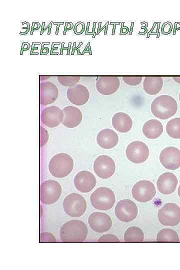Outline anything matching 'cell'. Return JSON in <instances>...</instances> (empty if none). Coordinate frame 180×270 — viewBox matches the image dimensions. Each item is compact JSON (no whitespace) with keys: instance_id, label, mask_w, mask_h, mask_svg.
Here are the masks:
<instances>
[{"instance_id":"b9f144b4","label":"cell","mask_w":180,"mask_h":270,"mask_svg":"<svg viewBox=\"0 0 180 270\" xmlns=\"http://www.w3.org/2000/svg\"><path fill=\"white\" fill-rule=\"evenodd\" d=\"M70 42L69 44V46H68V52H67V54H69V52H70Z\"/></svg>"},{"instance_id":"2e32d148","label":"cell","mask_w":180,"mask_h":270,"mask_svg":"<svg viewBox=\"0 0 180 270\" xmlns=\"http://www.w3.org/2000/svg\"><path fill=\"white\" fill-rule=\"evenodd\" d=\"M66 96L72 104L76 106H82L88 102L90 92L84 85L76 84L68 88Z\"/></svg>"},{"instance_id":"cb8c5ba5","label":"cell","mask_w":180,"mask_h":270,"mask_svg":"<svg viewBox=\"0 0 180 270\" xmlns=\"http://www.w3.org/2000/svg\"><path fill=\"white\" fill-rule=\"evenodd\" d=\"M163 80L162 77H145L143 82V88L148 94L155 95L162 89Z\"/></svg>"},{"instance_id":"6da1fadb","label":"cell","mask_w":180,"mask_h":270,"mask_svg":"<svg viewBox=\"0 0 180 270\" xmlns=\"http://www.w3.org/2000/svg\"><path fill=\"white\" fill-rule=\"evenodd\" d=\"M178 106L177 102L173 97L168 94H162L152 100L150 110L156 117L166 120L176 114Z\"/></svg>"},{"instance_id":"7bdbcfd3","label":"cell","mask_w":180,"mask_h":270,"mask_svg":"<svg viewBox=\"0 0 180 270\" xmlns=\"http://www.w3.org/2000/svg\"><path fill=\"white\" fill-rule=\"evenodd\" d=\"M179 100H180V94H179Z\"/></svg>"},{"instance_id":"603a6c76","label":"cell","mask_w":180,"mask_h":270,"mask_svg":"<svg viewBox=\"0 0 180 270\" xmlns=\"http://www.w3.org/2000/svg\"><path fill=\"white\" fill-rule=\"evenodd\" d=\"M144 135L150 139L158 138L163 132V126L161 122L156 119L147 120L142 128Z\"/></svg>"},{"instance_id":"e0dca14e","label":"cell","mask_w":180,"mask_h":270,"mask_svg":"<svg viewBox=\"0 0 180 270\" xmlns=\"http://www.w3.org/2000/svg\"><path fill=\"white\" fill-rule=\"evenodd\" d=\"M120 86V80L117 76H99L96 82L98 92L104 95H110L115 93Z\"/></svg>"},{"instance_id":"277c9868","label":"cell","mask_w":180,"mask_h":270,"mask_svg":"<svg viewBox=\"0 0 180 270\" xmlns=\"http://www.w3.org/2000/svg\"><path fill=\"white\" fill-rule=\"evenodd\" d=\"M90 202L94 208L108 210L114 206L116 202V196L110 188L101 186L97 188L91 194Z\"/></svg>"},{"instance_id":"5bb4252c","label":"cell","mask_w":180,"mask_h":270,"mask_svg":"<svg viewBox=\"0 0 180 270\" xmlns=\"http://www.w3.org/2000/svg\"><path fill=\"white\" fill-rule=\"evenodd\" d=\"M88 222L90 228L97 232H104L110 230L112 226L110 217L102 212H94L88 217Z\"/></svg>"},{"instance_id":"4fadbf2b","label":"cell","mask_w":180,"mask_h":270,"mask_svg":"<svg viewBox=\"0 0 180 270\" xmlns=\"http://www.w3.org/2000/svg\"><path fill=\"white\" fill-rule=\"evenodd\" d=\"M74 184L75 188L79 192L86 193L94 188L96 184V180L91 172L82 170L74 176Z\"/></svg>"},{"instance_id":"ffe728a7","label":"cell","mask_w":180,"mask_h":270,"mask_svg":"<svg viewBox=\"0 0 180 270\" xmlns=\"http://www.w3.org/2000/svg\"><path fill=\"white\" fill-rule=\"evenodd\" d=\"M64 118L63 125L68 128H74L78 126L82 118L81 110L77 107L68 106L62 109Z\"/></svg>"},{"instance_id":"30bf717a","label":"cell","mask_w":180,"mask_h":270,"mask_svg":"<svg viewBox=\"0 0 180 270\" xmlns=\"http://www.w3.org/2000/svg\"><path fill=\"white\" fill-rule=\"evenodd\" d=\"M126 154L130 162L140 164L145 162L149 156V149L146 144L140 140L130 143L126 150Z\"/></svg>"},{"instance_id":"5b68a950","label":"cell","mask_w":180,"mask_h":270,"mask_svg":"<svg viewBox=\"0 0 180 270\" xmlns=\"http://www.w3.org/2000/svg\"><path fill=\"white\" fill-rule=\"evenodd\" d=\"M64 212L71 217H80L86 210L85 198L77 193H72L66 196L62 202Z\"/></svg>"},{"instance_id":"4dcf8cb0","label":"cell","mask_w":180,"mask_h":270,"mask_svg":"<svg viewBox=\"0 0 180 270\" xmlns=\"http://www.w3.org/2000/svg\"><path fill=\"white\" fill-rule=\"evenodd\" d=\"M98 241L100 242H118L120 240L116 236L108 234L100 236Z\"/></svg>"},{"instance_id":"e575fe53","label":"cell","mask_w":180,"mask_h":270,"mask_svg":"<svg viewBox=\"0 0 180 270\" xmlns=\"http://www.w3.org/2000/svg\"><path fill=\"white\" fill-rule=\"evenodd\" d=\"M180 30V22H176L174 23V34H175L176 30Z\"/></svg>"},{"instance_id":"7a4b0ae2","label":"cell","mask_w":180,"mask_h":270,"mask_svg":"<svg viewBox=\"0 0 180 270\" xmlns=\"http://www.w3.org/2000/svg\"><path fill=\"white\" fill-rule=\"evenodd\" d=\"M88 235V227L82 221L72 220L64 223L60 231L63 242H83Z\"/></svg>"},{"instance_id":"4316f807","label":"cell","mask_w":180,"mask_h":270,"mask_svg":"<svg viewBox=\"0 0 180 270\" xmlns=\"http://www.w3.org/2000/svg\"><path fill=\"white\" fill-rule=\"evenodd\" d=\"M156 240L160 242H179L180 240L176 231L171 228H163L158 233Z\"/></svg>"},{"instance_id":"74e56055","label":"cell","mask_w":180,"mask_h":270,"mask_svg":"<svg viewBox=\"0 0 180 270\" xmlns=\"http://www.w3.org/2000/svg\"><path fill=\"white\" fill-rule=\"evenodd\" d=\"M172 78L176 82L180 84V77H173Z\"/></svg>"},{"instance_id":"f35d334b","label":"cell","mask_w":180,"mask_h":270,"mask_svg":"<svg viewBox=\"0 0 180 270\" xmlns=\"http://www.w3.org/2000/svg\"><path fill=\"white\" fill-rule=\"evenodd\" d=\"M52 22H51L50 24V25L48 26V27H50L48 32V34H50V28H51V26H52Z\"/></svg>"},{"instance_id":"52a82bcc","label":"cell","mask_w":180,"mask_h":270,"mask_svg":"<svg viewBox=\"0 0 180 270\" xmlns=\"http://www.w3.org/2000/svg\"><path fill=\"white\" fill-rule=\"evenodd\" d=\"M158 218L164 226H176L180 222V207L174 203H166L158 210Z\"/></svg>"},{"instance_id":"8d00e7d4","label":"cell","mask_w":180,"mask_h":270,"mask_svg":"<svg viewBox=\"0 0 180 270\" xmlns=\"http://www.w3.org/2000/svg\"><path fill=\"white\" fill-rule=\"evenodd\" d=\"M50 77V76H40V80H46L48 78Z\"/></svg>"},{"instance_id":"3957f363","label":"cell","mask_w":180,"mask_h":270,"mask_svg":"<svg viewBox=\"0 0 180 270\" xmlns=\"http://www.w3.org/2000/svg\"><path fill=\"white\" fill-rule=\"evenodd\" d=\"M74 160L69 154L60 152L53 156L48 163V170L50 174L57 178H62L68 176L74 168Z\"/></svg>"},{"instance_id":"f546056e","label":"cell","mask_w":180,"mask_h":270,"mask_svg":"<svg viewBox=\"0 0 180 270\" xmlns=\"http://www.w3.org/2000/svg\"><path fill=\"white\" fill-rule=\"evenodd\" d=\"M48 140V134L47 130L42 126L40 127V146L45 145Z\"/></svg>"},{"instance_id":"f1b7e54d","label":"cell","mask_w":180,"mask_h":270,"mask_svg":"<svg viewBox=\"0 0 180 270\" xmlns=\"http://www.w3.org/2000/svg\"><path fill=\"white\" fill-rule=\"evenodd\" d=\"M124 82L128 85L135 86L139 84L142 82V76H124L122 78Z\"/></svg>"},{"instance_id":"d4e9b609","label":"cell","mask_w":180,"mask_h":270,"mask_svg":"<svg viewBox=\"0 0 180 270\" xmlns=\"http://www.w3.org/2000/svg\"><path fill=\"white\" fill-rule=\"evenodd\" d=\"M144 238V232L138 226L128 228L124 234V240L126 242H142Z\"/></svg>"},{"instance_id":"83f0119b","label":"cell","mask_w":180,"mask_h":270,"mask_svg":"<svg viewBox=\"0 0 180 270\" xmlns=\"http://www.w3.org/2000/svg\"><path fill=\"white\" fill-rule=\"evenodd\" d=\"M58 82L63 86L71 87L76 84L80 80V76H58Z\"/></svg>"},{"instance_id":"9a60e30c","label":"cell","mask_w":180,"mask_h":270,"mask_svg":"<svg viewBox=\"0 0 180 270\" xmlns=\"http://www.w3.org/2000/svg\"><path fill=\"white\" fill-rule=\"evenodd\" d=\"M64 118L62 110L56 106L44 108L40 114V120L49 128H54L62 122Z\"/></svg>"},{"instance_id":"d6a6232c","label":"cell","mask_w":180,"mask_h":270,"mask_svg":"<svg viewBox=\"0 0 180 270\" xmlns=\"http://www.w3.org/2000/svg\"><path fill=\"white\" fill-rule=\"evenodd\" d=\"M172 23L170 22H166L163 24L162 26L161 31L164 34L167 35L172 32Z\"/></svg>"},{"instance_id":"1f68e13d","label":"cell","mask_w":180,"mask_h":270,"mask_svg":"<svg viewBox=\"0 0 180 270\" xmlns=\"http://www.w3.org/2000/svg\"><path fill=\"white\" fill-rule=\"evenodd\" d=\"M40 242H56L54 236L50 232H42L40 236Z\"/></svg>"},{"instance_id":"ab89813d","label":"cell","mask_w":180,"mask_h":270,"mask_svg":"<svg viewBox=\"0 0 180 270\" xmlns=\"http://www.w3.org/2000/svg\"><path fill=\"white\" fill-rule=\"evenodd\" d=\"M44 24H45L44 22H42V32H41L40 34H42V32H43V30H44Z\"/></svg>"},{"instance_id":"484cf974","label":"cell","mask_w":180,"mask_h":270,"mask_svg":"<svg viewBox=\"0 0 180 270\" xmlns=\"http://www.w3.org/2000/svg\"><path fill=\"white\" fill-rule=\"evenodd\" d=\"M166 129L168 135L172 138H180V118L170 120L166 124Z\"/></svg>"},{"instance_id":"8992f818","label":"cell","mask_w":180,"mask_h":270,"mask_svg":"<svg viewBox=\"0 0 180 270\" xmlns=\"http://www.w3.org/2000/svg\"><path fill=\"white\" fill-rule=\"evenodd\" d=\"M60 184L54 180H48L42 182L40 188V198L44 204L55 203L60 198L62 194Z\"/></svg>"},{"instance_id":"836d02e7","label":"cell","mask_w":180,"mask_h":270,"mask_svg":"<svg viewBox=\"0 0 180 270\" xmlns=\"http://www.w3.org/2000/svg\"><path fill=\"white\" fill-rule=\"evenodd\" d=\"M85 29V25L82 22H77L74 28V32L76 34H82Z\"/></svg>"},{"instance_id":"d590c367","label":"cell","mask_w":180,"mask_h":270,"mask_svg":"<svg viewBox=\"0 0 180 270\" xmlns=\"http://www.w3.org/2000/svg\"><path fill=\"white\" fill-rule=\"evenodd\" d=\"M64 22H54V24H57V28L56 29V34H58V30H59V26H60V24H64Z\"/></svg>"},{"instance_id":"ba28073f","label":"cell","mask_w":180,"mask_h":270,"mask_svg":"<svg viewBox=\"0 0 180 270\" xmlns=\"http://www.w3.org/2000/svg\"><path fill=\"white\" fill-rule=\"evenodd\" d=\"M156 190L154 184L148 180L136 182L132 188L133 198L140 202L150 201L155 196Z\"/></svg>"},{"instance_id":"d6986e66","label":"cell","mask_w":180,"mask_h":270,"mask_svg":"<svg viewBox=\"0 0 180 270\" xmlns=\"http://www.w3.org/2000/svg\"><path fill=\"white\" fill-rule=\"evenodd\" d=\"M178 180L172 172H166L160 175L156 182L158 190L164 194L173 193L177 186Z\"/></svg>"},{"instance_id":"7c38bea8","label":"cell","mask_w":180,"mask_h":270,"mask_svg":"<svg viewBox=\"0 0 180 270\" xmlns=\"http://www.w3.org/2000/svg\"><path fill=\"white\" fill-rule=\"evenodd\" d=\"M160 160L166 169L175 170L180 167V150L174 146L164 148L160 154Z\"/></svg>"},{"instance_id":"ac0fdd59","label":"cell","mask_w":180,"mask_h":270,"mask_svg":"<svg viewBox=\"0 0 180 270\" xmlns=\"http://www.w3.org/2000/svg\"><path fill=\"white\" fill-rule=\"evenodd\" d=\"M58 96V90L54 83L46 81L42 82L40 85V101L43 106L54 102Z\"/></svg>"},{"instance_id":"60d3db41","label":"cell","mask_w":180,"mask_h":270,"mask_svg":"<svg viewBox=\"0 0 180 270\" xmlns=\"http://www.w3.org/2000/svg\"><path fill=\"white\" fill-rule=\"evenodd\" d=\"M178 196L180 198V186H179L178 188Z\"/></svg>"},{"instance_id":"44dd1931","label":"cell","mask_w":180,"mask_h":270,"mask_svg":"<svg viewBox=\"0 0 180 270\" xmlns=\"http://www.w3.org/2000/svg\"><path fill=\"white\" fill-rule=\"evenodd\" d=\"M96 142L98 146L103 148H112L118 144V136L114 130L104 128L98 134Z\"/></svg>"},{"instance_id":"8fae6325","label":"cell","mask_w":180,"mask_h":270,"mask_svg":"<svg viewBox=\"0 0 180 270\" xmlns=\"http://www.w3.org/2000/svg\"><path fill=\"white\" fill-rule=\"evenodd\" d=\"M116 218L120 221L128 222L137 216L138 210L136 204L132 200L124 199L120 200L114 208Z\"/></svg>"},{"instance_id":"7402d4cb","label":"cell","mask_w":180,"mask_h":270,"mask_svg":"<svg viewBox=\"0 0 180 270\" xmlns=\"http://www.w3.org/2000/svg\"><path fill=\"white\" fill-rule=\"evenodd\" d=\"M113 127L120 132H126L130 130L132 126L131 117L124 112L116 113L112 118Z\"/></svg>"},{"instance_id":"9c48e42d","label":"cell","mask_w":180,"mask_h":270,"mask_svg":"<svg viewBox=\"0 0 180 270\" xmlns=\"http://www.w3.org/2000/svg\"><path fill=\"white\" fill-rule=\"evenodd\" d=\"M93 168L96 175L103 179L112 177L116 171L114 160L107 155H100L94 160Z\"/></svg>"}]
</instances>
